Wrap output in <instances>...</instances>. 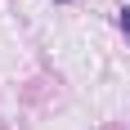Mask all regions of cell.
Returning a JSON list of instances; mask_svg holds the SVG:
<instances>
[{
    "mask_svg": "<svg viewBox=\"0 0 130 130\" xmlns=\"http://www.w3.org/2000/svg\"><path fill=\"white\" fill-rule=\"evenodd\" d=\"M121 31H126V40H130V5L121 9Z\"/></svg>",
    "mask_w": 130,
    "mask_h": 130,
    "instance_id": "1",
    "label": "cell"
}]
</instances>
